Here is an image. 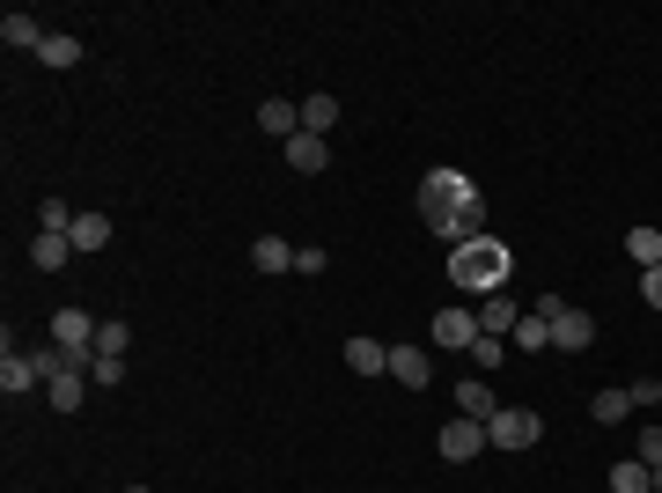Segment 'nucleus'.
<instances>
[{
  "label": "nucleus",
  "mask_w": 662,
  "mask_h": 493,
  "mask_svg": "<svg viewBox=\"0 0 662 493\" xmlns=\"http://www.w3.org/2000/svg\"><path fill=\"white\" fill-rule=\"evenodd\" d=\"M111 244V214H74V250H103Z\"/></svg>",
  "instance_id": "obj_25"
},
{
  "label": "nucleus",
  "mask_w": 662,
  "mask_h": 493,
  "mask_svg": "<svg viewBox=\"0 0 662 493\" xmlns=\"http://www.w3.org/2000/svg\"><path fill=\"white\" fill-rule=\"evenodd\" d=\"M633 457L655 471V464H662V428H640V434H633Z\"/></svg>",
  "instance_id": "obj_30"
},
{
  "label": "nucleus",
  "mask_w": 662,
  "mask_h": 493,
  "mask_svg": "<svg viewBox=\"0 0 662 493\" xmlns=\"http://www.w3.org/2000/svg\"><path fill=\"white\" fill-rule=\"evenodd\" d=\"M37 229L45 236H74V207L66 199H37Z\"/></svg>",
  "instance_id": "obj_26"
},
{
  "label": "nucleus",
  "mask_w": 662,
  "mask_h": 493,
  "mask_svg": "<svg viewBox=\"0 0 662 493\" xmlns=\"http://www.w3.org/2000/svg\"><path fill=\"white\" fill-rule=\"evenodd\" d=\"M125 346H133V332H125L119 317H103V324H96V354H119L125 361Z\"/></svg>",
  "instance_id": "obj_27"
},
{
  "label": "nucleus",
  "mask_w": 662,
  "mask_h": 493,
  "mask_svg": "<svg viewBox=\"0 0 662 493\" xmlns=\"http://www.w3.org/2000/svg\"><path fill=\"white\" fill-rule=\"evenodd\" d=\"M346 369H361V375H391V346H383V340H346Z\"/></svg>",
  "instance_id": "obj_17"
},
{
  "label": "nucleus",
  "mask_w": 662,
  "mask_h": 493,
  "mask_svg": "<svg viewBox=\"0 0 662 493\" xmlns=\"http://www.w3.org/2000/svg\"><path fill=\"white\" fill-rule=\"evenodd\" d=\"M52 346H66L74 361H96V317L89 309H60L52 317Z\"/></svg>",
  "instance_id": "obj_5"
},
{
  "label": "nucleus",
  "mask_w": 662,
  "mask_h": 493,
  "mask_svg": "<svg viewBox=\"0 0 662 493\" xmlns=\"http://www.w3.org/2000/svg\"><path fill=\"white\" fill-rule=\"evenodd\" d=\"M258 133H272V140H295V133H302V103L266 96V103H258Z\"/></svg>",
  "instance_id": "obj_7"
},
{
  "label": "nucleus",
  "mask_w": 662,
  "mask_h": 493,
  "mask_svg": "<svg viewBox=\"0 0 662 493\" xmlns=\"http://www.w3.org/2000/svg\"><path fill=\"white\" fill-rule=\"evenodd\" d=\"M589 412H597V428H618V420H626V412H633V398H626V391H618V383H603L597 398H589Z\"/></svg>",
  "instance_id": "obj_23"
},
{
  "label": "nucleus",
  "mask_w": 662,
  "mask_h": 493,
  "mask_svg": "<svg viewBox=\"0 0 662 493\" xmlns=\"http://www.w3.org/2000/svg\"><path fill=\"white\" fill-rule=\"evenodd\" d=\"M640 303L662 309V266H648V273H640Z\"/></svg>",
  "instance_id": "obj_33"
},
{
  "label": "nucleus",
  "mask_w": 662,
  "mask_h": 493,
  "mask_svg": "<svg viewBox=\"0 0 662 493\" xmlns=\"http://www.w3.org/2000/svg\"><path fill=\"white\" fill-rule=\"evenodd\" d=\"M427 340L442 346V354H471V340H479V309H434Z\"/></svg>",
  "instance_id": "obj_4"
},
{
  "label": "nucleus",
  "mask_w": 662,
  "mask_h": 493,
  "mask_svg": "<svg viewBox=\"0 0 662 493\" xmlns=\"http://www.w3.org/2000/svg\"><path fill=\"white\" fill-rule=\"evenodd\" d=\"M391 375L405 383V391H427V375H434V369H427L420 346H391Z\"/></svg>",
  "instance_id": "obj_18"
},
{
  "label": "nucleus",
  "mask_w": 662,
  "mask_h": 493,
  "mask_svg": "<svg viewBox=\"0 0 662 493\" xmlns=\"http://www.w3.org/2000/svg\"><path fill=\"white\" fill-rule=\"evenodd\" d=\"M626 258L640 266V273H648V266H662V229H648V221H640V229H626Z\"/></svg>",
  "instance_id": "obj_22"
},
{
  "label": "nucleus",
  "mask_w": 662,
  "mask_h": 493,
  "mask_svg": "<svg viewBox=\"0 0 662 493\" xmlns=\"http://www.w3.org/2000/svg\"><path fill=\"white\" fill-rule=\"evenodd\" d=\"M456 412H464V420H493V412H501V405H493V383H486V375H464V383H456Z\"/></svg>",
  "instance_id": "obj_12"
},
{
  "label": "nucleus",
  "mask_w": 662,
  "mask_h": 493,
  "mask_svg": "<svg viewBox=\"0 0 662 493\" xmlns=\"http://www.w3.org/2000/svg\"><path fill=\"white\" fill-rule=\"evenodd\" d=\"M611 493H655V471L640 457H626V464H611Z\"/></svg>",
  "instance_id": "obj_24"
},
{
  "label": "nucleus",
  "mask_w": 662,
  "mask_h": 493,
  "mask_svg": "<svg viewBox=\"0 0 662 493\" xmlns=\"http://www.w3.org/2000/svg\"><path fill=\"white\" fill-rule=\"evenodd\" d=\"M287 170H302V177H317V170H331V148L317 140V133H295V140H287Z\"/></svg>",
  "instance_id": "obj_14"
},
{
  "label": "nucleus",
  "mask_w": 662,
  "mask_h": 493,
  "mask_svg": "<svg viewBox=\"0 0 662 493\" xmlns=\"http://www.w3.org/2000/svg\"><path fill=\"white\" fill-rule=\"evenodd\" d=\"M250 266H258V273H295V244H280V236H258V244H250Z\"/></svg>",
  "instance_id": "obj_19"
},
{
  "label": "nucleus",
  "mask_w": 662,
  "mask_h": 493,
  "mask_svg": "<svg viewBox=\"0 0 662 493\" xmlns=\"http://www.w3.org/2000/svg\"><path fill=\"white\" fill-rule=\"evenodd\" d=\"M655 493H662V464H655Z\"/></svg>",
  "instance_id": "obj_34"
},
{
  "label": "nucleus",
  "mask_w": 662,
  "mask_h": 493,
  "mask_svg": "<svg viewBox=\"0 0 662 493\" xmlns=\"http://www.w3.org/2000/svg\"><path fill=\"white\" fill-rule=\"evenodd\" d=\"M125 493H155V486H125Z\"/></svg>",
  "instance_id": "obj_35"
},
{
  "label": "nucleus",
  "mask_w": 662,
  "mask_h": 493,
  "mask_svg": "<svg viewBox=\"0 0 662 493\" xmlns=\"http://www.w3.org/2000/svg\"><path fill=\"white\" fill-rule=\"evenodd\" d=\"M515 324H523V309H515L508 295H486V309H479V332H486V340H508Z\"/></svg>",
  "instance_id": "obj_15"
},
{
  "label": "nucleus",
  "mask_w": 662,
  "mask_h": 493,
  "mask_svg": "<svg viewBox=\"0 0 662 493\" xmlns=\"http://www.w3.org/2000/svg\"><path fill=\"white\" fill-rule=\"evenodd\" d=\"M626 398H633V412H655V405H662V375H633Z\"/></svg>",
  "instance_id": "obj_28"
},
{
  "label": "nucleus",
  "mask_w": 662,
  "mask_h": 493,
  "mask_svg": "<svg viewBox=\"0 0 662 493\" xmlns=\"http://www.w3.org/2000/svg\"><path fill=\"white\" fill-rule=\"evenodd\" d=\"M331 125H339V96H331V89H309V96H302V133H317V140H324Z\"/></svg>",
  "instance_id": "obj_13"
},
{
  "label": "nucleus",
  "mask_w": 662,
  "mask_h": 493,
  "mask_svg": "<svg viewBox=\"0 0 662 493\" xmlns=\"http://www.w3.org/2000/svg\"><path fill=\"white\" fill-rule=\"evenodd\" d=\"M501 354H508V340H486V332L471 340V361H479V375H493V369H501Z\"/></svg>",
  "instance_id": "obj_29"
},
{
  "label": "nucleus",
  "mask_w": 662,
  "mask_h": 493,
  "mask_svg": "<svg viewBox=\"0 0 662 493\" xmlns=\"http://www.w3.org/2000/svg\"><path fill=\"white\" fill-rule=\"evenodd\" d=\"M45 398H52V412H82L89 405V369H66L45 383Z\"/></svg>",
  "instance_id": "obj_9"
},
{
  "label": "nucleus",
  "mask_w": 662,
  "mask_h": 493,
  "mask_svg": "<svg viewBox=\"0 0 662 493\" xmlns=\"http://www.w3.org/2000/svg\"><path fill=\"white\" fill-rule=\"evenodd\" d=\"M37 383H45V375H37V361L8 346V354H0V391H8V398H23V391H37Z\"/></svg>",
  "instance_id": "obj_10"
},
{
  "label": "nucleus",
  "mask_w": 662,
  "mask_h": 493,
  "mask_svg": "<svg viewBox=\"0 0 662 493\" xmlns=\"http://www.w3.org/2000/svg\"><path fill=\"white\" fill-rule=\"evenodd\" d=\"M37 60H45V66H60V74H66V66H82V37H66V30H45V45H37Z\"/></svg>",
  "instance_id": "obj_21"
},
{
  "label": "nucleus",
  "mask_w": 662,
  "mask_h": 493,
  "mask_svg": "<svg viewBox=\"0 0 662 493\" xmlns=\"http://www.w3.org/2000/svg\"><path fill=\"white\" fill-rule=\"evenodd\" d=\"M486 449V420H464V412H456L450 428H442V464H471Z\"/></svg>",
  "instance_id": "obj_6"
},
{
  "label": "nucleus",
  "mask_w": 662,
  "mask_h": 493,
  "mask_svg": "<svg viewBox=\"0 0 662 493\" xmlns=\"http://www.w3.org/2000/svg\"><path fill=\"white\" fill-rule=\"evenodd\" d=\"M0 45H8V52H37V45H45V30H37V15H23V8H8V15H0Z\"/></svg>",
  "instance_id": "obj_11"
},
{
  "label": "nucleus",
  "mask_w": 662,
  "mask_h": 493,
  "mask_svg": "<svg viewBox=\"0 0 662 493\" xmlns=\"http://www.w3.org/2000/svg\"><path fill=\"white\" fill-rule=\"evenodd\" d=\"M89 383H125V361H119V354H96V361H89Z\"/></svg>",
  "instance_id": "obj_31"
},
{
  "label": "nucleus",
  "mask_w": 662,
  "mask_h": 493,
  "mask_svg": "<svg viewBox=\"0 0 662 493\" xmlns=\"http://www.w3.org/2000/svg\"><path fill=\"white\" fill-rule=\"evenodd\" d=\"M538 434H544V420L530 412V405H501V412L486 420V449H508V457H523Z\"/></svg>",
  "instance_id": "obj_3"
},
{
  "label": "nucleus",
  "mask_w": 662,
  "mask_h": 493,
  "mask_svg": "<svg viewBox=\"0 0 662 493\" xmlns=\"http://www.w3.org/2000/svg\"><path fill=\"white\" fill-rule=\"evenodd\" d=\"M597 340V317H589V309H574L567 303V317H560V324H552V346H560V354H581V346Z\"/></svg>",
  "instance_id": "obj_8"
},
{
  "label": "nucleus",
  "mask_w": 662,
  "mask_h": 493,
  "mask_svg": "<svg viewBox=\"0 0 662 493\" xmlns=\"http://www.w3.org/2000/svg\"><path fill=\"white\" fill-rule=\"evenodd\" d=\"M508 346H515V354H544V346H552V317H538V309H523V324L508 332Z\"/></svg>",
  "instance_id": "obj_16"
},
{
  "label": "nucleus",
  "mask_w": 662,
  "mask_h": 493,
  "mask_svg": "<svg viewBox=\"0 0 662 493\" xmlns=\"http://www.w3.org/2000/svg\"><path fill=\"white\" fill-rule=\"evenodd\" d=\"M508 244L501 236H471V244H456L450 258V280L456 287H471V295H501V280H508Z\"/></svg>",
  "instance_id": "obj_1"
},
{
  "label": "nucleus",
  "mask_w": 662,
  "mask_h": 493,
  "mask_svg": "<svg viewBox=\"0 0 662 493\" xmlns=\"http://www.w3.org/2000/svg\"><path fill=\"white\" fill-rule=\"evenodd\" d=\"M324 266H331V250H317V244H309V250H295V273H302V280H317Z\"/></svg>",
  "instance_id": "obj_32"
},
{
  "label": "nucleus",
  "mask_w": 662,
  "mask_h": 493,
  "mask_svg": "<svg viewBox=\"0 0 662 493\" xmlns=\"http://www.w3.org/2000/svg\"><path fill=\"white\" fill-rule=\"evenodd\" d=\"M66 258H74V236H45V229H37V244H30V266H37V273H60Z\"/></svg>",
  "instance_id": "obj_20"
},
{
  "label": "nucleus",
  "mask_w": 662,
  "mask_h": 493,
  "mask_svg": "<svg viewBox=\"0 0 662 493\" xmlns=\"http://www.w3.org/2000/svg\"><path fill=\"white\" fill-rule=\"evenodd\" d=\"M479 207H486L479 185H471L456 162H434V170L420 177V214H427V229H434L442 214H479Z\"/></svg>",
  "instance_id": "obj_2"
}]
</instances>
